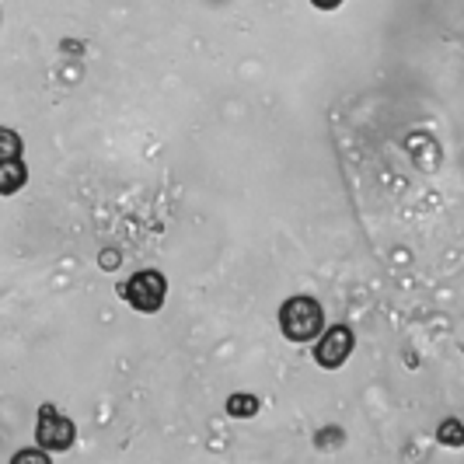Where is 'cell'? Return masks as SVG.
<instances>
[{
  "label": "cell",
  "mask_w": 464,
  "mask_h": 464,
  "mask_svg": "<svg viewBox=\"0 0 464 464\" xmlns=\"http://www.w3.org/2000/svg\"><path fill=\"white\" fill-rule=\"evenodd\" d=\"M279 328L290 343H311L325 328V311L314 297H290L279 307Z\"/></svg>",
  "instance_id": "1"
},
{
  "label": "cell",
  "mask_w": 464,
  "mask_h": 464,
  "mask_svg": "<svg viewBox=\"0 0 464 464\" xmlns=\"http://www.w3.org/2000/svg\"><path fill=\"white\" fill-rule=\"evenodd\" d=\"M122 294H126L130 307H137L143 314H154V311H161L164 294H168V279L158 269H140L137 276L122 286Z\"/></svg>",
  "instance_id": "2"
},
{
  "label": "cell",
  "mask_w": 464,
  "mask_h": 464,
  "mask_svg": "<svg viewBox=\"0 0 464 464\" xmlns=\"http://www.w3.org/2000/svg\"><path fill=\"white\" fill-rule=\"evenodd\" d=\"M35 437L46 450H70L77 440V430L63 412H56L53 405L39 409V422H35Z\"/></svg>",
  "instance_id": "3"
},
{
  "label": "cell",
  "mask_w": 464,
  "mask_h": 464,
  "mask_svg": "<svg viewBox=\"0 0 464 464\" xmlns=\"http://www.w3.org/2000/svg\"><path fill=\"white\" fill-rule=\"evenodd\" d=\"M349 353H353V328L332 325V328H325L322 343L314 346V360H318L325 371H335V367H343V363H346Z\"/></svg>",
  "instance_id": "4"
},
{
  "label": "cell",
  "mask_w": 464,
  "mask_h": 464,
  "mask_svg": "<svg viewBox=\"0 0 464 464\" xmlns=\"http://www.w3.org/2000/svg\"><path fill=\"white\" fill-rule=\"evenodd\" d=\"M28 182V168L22 158H11V161H0V196H11Z\"/></svg>",
  "instance_id": "5"
},
{
  "label": "cell",
  "mask_w": 464,
  "mask_h": 464,
  "mask_svg": "<svg viewBox=\"0 0 464 464\" xmlns=\"http://www.w3.org/2000/svg\"><path fill=\"white\" fill-rule=\"evenodd\" d=\"M227 412H231L234 419L256 416V412H258V398L256 395H234L231 401H227Z\"/></svg>",
  "instance_id": "6"
},
{
  "label": "cell",
  "mask_w": 464,
  "mask_h": 464,
  "mask_svg": "<svg viewBox=\"0 0 464 464\" xmlns=\"http://www.w3.org/2000/svg\"><path fill=\"white\" fill-rule=\"evenodd\" d=\"M11 158H22V140L18 133L0 126V161H11Z\"/></svg>",
  "instance_id": "7"
},
{
  "label": "cell",
  "mask_w": 464,
  "mask_h": 464,
  "mask_svg": "<svg viewBox=\"0 0 464 464\" xmlns=\"http://www.w3.org/2000/svg\"><path fill=\"white\" fill-rule=\"evenodd\" d=\"M14 461H46L49 464V454H46V447H43V450H18Z\"/></svg>",
  "instance_id": "8"
},
{
  "label": "cell",
  "mask_w": 464,
  "mask_h": 464,
  "mask_svg": "<svg viewBox=\"0 0 464 464\" xmlns=\"http://www.w3.org/2000/svg\"><path fill=\"white\" fill-rule=\"evenodd\" d=\"M443 433H447V437H443L447 443H461V437H458V433H461V426H458V422H447V426H443Z\"/></svg>",
  "instance_id": "9"
},
{
  "label": "cell",
  "mask_w": 464,
  "mask_h": 464,
  "mask_svg": "<svg viewBox=\"0 0 464 464\" xmlns=\"http://www.w3.org/2000/svg\"><path fill=\"white\" fill-rule=\"evenodd\" d=\"M311 4H314V7H322V11H335L343 0H311Z\"/></svg>",
  "instance_id": "10"
}]
</instances>
